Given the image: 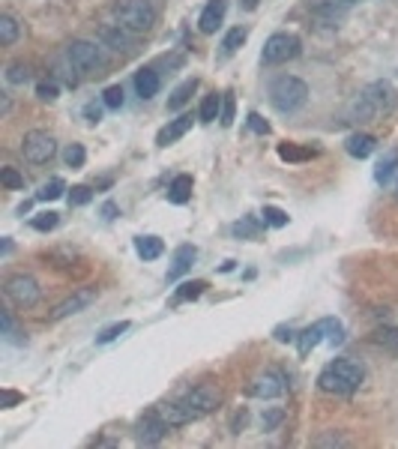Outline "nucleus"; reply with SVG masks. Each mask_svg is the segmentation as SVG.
<instances>
[{
	"mask_svg": "<svg viewBox=\"0 0 398 449\" xmlns=\"http://www.w3.org/2000/svg\"><path fill=\"white\" fill-rule=\"evenodd\" d=\"M114 19L120 28L132 33H150L159 21V12L153 10L150 0H117L114 3Z\"/></svg>",
	"mask_w": 398,
	"mask_h": 449,
	"instance_id": "f257e3e1",
	"label": "nucleus"
},
{
	"mask_svg": "<svg viewBox=\"0 0 398 449\" xmlns=\"http://www.w3.org/2000/svg\"><path fill=\"white\" fill-rule=\"evenodd\" d=\"M306 99H308V87L297 75H282V79H275L270 84V105L275 111H282V114L300 111L306 105Z\"/></svg>",
	"mask_w": 398,
	"mask_h": 449,
	"instance_id": "f03ea898",
	"label": "nucleus"
},
{
	"mask_svg": "<svg viewBox=\"0 0 398 449\" xmlns=\"http://www.w3.org/2000/svg\"><path fill=\"white\" fill-rule=\"evenodd\" d=\"M66 60L75 72H84V75H102L108 66L105 54L96 42H87V39H75L66 45Z\"/></svg>",
	"mask_w": 398,
	"mask_h": 449,
	"instance_id": "7ed1b4c3",
	"label": "nucleus"
},
{
	"mask_svg": "<svg viewBox=\"0 0 398 449\" xmlns=\"http://www.w3.org/2000/svg\"><path fill=\"white\" fill-rule=\"evenodd\" d=\"M300 51H302V42L297 33H273V36L264 42L261 60L266 66H282V63H288V60L300 57Z\"/></svg>",
	"mask_w": 398,
	"mask_h": 449,
	"instance_id": "20e7f679",
	"label": "nucleus"
},
{
	"mask_svg": "<svg viewBox=\"0 0 398 449\" xmlns=\"http://www.w3.org/2000/svg\"><path fill=\"white\" fill-rule=\"evenodd\" d=\"M3 293H6V300H10L12 306H19V309H30V306H36V303H39L42 288H39V282L33 279V275L15 273V275H10V279H6Z\"/></svg>",
	"mask_w": 398,
	"mask_h": 449,
	"instance_id": "39448f33",
	"label": "nucleus"
},
{
	"mask_svg": "<svg viewBox=\"0 0 398 449\" xmlns=\"http://www.w3.org/2000/svg\"><path fill=\"white\" fill-rule=\"evenodd\" d=\"M21 153L24 159L33 162V165H45V162L54 159L57 153V141L51 132H42V129H30L21 141Z\"/></svg>",
	"mask_w": 398,
	"mask_h": 449,
	"instance_id": "423d86ee",
	"label": "nucleus"
},
{
	"mask_svg": "<svg viewBox=\"0 0 398 449\" xmlns=\"http://www.w3.org/2000/svg\"><path fill=\"white\" fill-rule=\"evenodd\" d=\"M183 404L192 410L195 419L207 417V413H213L222 404V390H219V386H213V384H201V386H195V390L186 395Z\"/></svg>",
	"mask_w": 398,
	"mask_h": 449,
	"instance_id": "0eeeda50",
	"label": "nucleus"
},
{
	"mask_svg": "<svg viewBox=\"0 0 398 449\" xmlns=\"http://www.w3.org/2000/svg\"><path fill=\"white\" fill-rule=\"evenodd\" d=\"M93 300H96V288H78L72 297H66L63 303H57L54 306V312H51L48 317L51 321H66V317H72V315H78V312H84Z\"/></svg>",
	"mask_w": 398,
	"mask_h": 449,
	"instance_id": "6e6552de",
	"label": "nucleus"
},
{
	"mask_svg": "<svg viewBox=\"0 0 398 449\" xmlns=\"http://www.w3.org/2000/svg\"><path fill=\"white\" fill-rule=\"evenodd\" d=\"M168 431H171V426H168V422L159 417V413L153 410L150 417L138 419V426H135V437H138V443L153 446V443H159V440H165Z\"/></svg>",
	"mask_w": 398,
	"mask_h": 449,
	"instance_id": "1a4fd4ad",
	"label": "nucleus"
},
{
	"mask_svg": "<svg viewBox=\"0 0 398 449\" xmlns=\"http://www.w3.org/2000/svg\"><path fill=\"white\" fill-rule=\"evenodd\" d=\"M344 12H348V3L342 0H311V15L326 28H339Z\"/></svg>",
	"mask_w": 398,
	"mask_h": 449,
	"instance_id": "9d476101",
	"label": "nucleus"
},
{
	"mask_svg": "<svg viewBox=\"0 0 398 449\" xmlns=\"http://www.w3.org/2000/svg\"><path fill=\"white\" fill-rule=\"evenodd\" d=\"M362 96H366L371 105H375L377 114H380V111H389L398 102V90L389 81H371L368 87L362 90Z\"/></svg>",
	"mask_w": 398,
	"mask_h": 449,
	"instance_id": "9b49d317",
	"label": "nucleus"
},
{
	"mask_svg": "<svg viewBox=\"0 0 398 449\" xmlns=\"http://www.w3.org/2000/svg\"><path fill=\"white\" fill-rule=\"evenodd\" d=\"M249 393H252L255 399H279L284 393V377L279 371H264V375H258L252 381Z\"/></svg>",
	"mask_w": 398,
	"mask_h": 449,
	"instance_id": "f8f14e48",
	"label": "nucleus"
},
{
	"mask_svg": "<svg viewBox=\"0 0 398 449\" xmlns=\"http://www.w3.org/2000/svg\"><path fill=\"white\" fill-rule=\"evenodd\" d=\"M99 39L114 51H132L135 48V33L120 28V24H102L99 28Z\"/></svg>",
	"mask_w": 398,
	"mask_h": 449,
	"instance_id": "ddd939ff",
	"label": "nucleus"
},
{
	"mask_svg": "<svg viewBox=\"0 0 398 449\" xmlns=\"http://www.w3.org/2000/svg\"><path fill=\"white\" fill-rule=\"evenodd\" d=\"M189 129H192V114H180L177 120H171L168 126H162L159 129V135H156V144L159 147H168V144H174V141H180Z\"/></svg>",
	"mask_w": 398,
	"mask_h": 449,
	"instance_id": "4468645a",
	"label": "nucleus"
},
{
	"mask_svg": "<svg viewBox=\"0 0 398 449\" xmlns=\"http://www.w3.org/2000/svg\"><path fill=\"white\" fill-rule=\"evenodd\" d=\"M222 21H224V0H210L204 6L201 19H198V28H201V33H216L222 28Z\"/></svg>",
	"mask_w": 398,
	"mask_h": 449,
	"instance_id": "2eb2a0df",
	"label": "nucleus"
},
{
	"mask_svg": "<svg viewBox=\"0 0 398 449\" xmlns=\"http://www.w3.org/2000/svg\"><path fill=\"white\" fill-rule=\"evenodd\" d=\"M330 368H333L335 375L342 377L344 384L350 386V390H359L362 377H366V371H362V366H359V362H353V359H335V362H330Z\"/></svg>",
	"mask_w": 398,
	"mask_h": 449,
	"instance_id": "dca6fc26",
	"label": "nucleus"
},
{
	"mask_svg": "<svg viewBox=\"0 0 398 449\" xmlns=\"http://www.w3.org/2000/svg\"><path fill=\"white\" fill-rule=\"evenodd\" d=\"M195 258H198V249L195 246H180L177 252H174V264H171V270H168V279L177 282L180 275H186L189 270H192Z\"/></svg>",
	"mask_w": 398,
	"mask_h": 449,
	"instance_id": "f3484780",
	"label": "nucleus"
},
{
	"mask_svg": "<svg viewBox=\"0 0 398 449\" xmlns=\"http://www.w3.org/2000/svg\"><path fill=\"white\" fill-rule=\"evenodd\" d=\"M156 413H159V417L165 419L171 428H177V426H189V422L195 419V417H192V410H189L183 401H180V404H159V408H156Z\"/></svg>",
	"mask_w": 398,
	"mask_h": 449,
	"instance_id": "a211bd4d",
	"label": "nucleus"
},
{
	"mask_svg": "<svg viewBox=\"0 0 398 449\" xmlns=\"http://www.w3.org/2000/svg\"><path fill=\"white\" fill-rule=\"evenodd\" d=\"M375 144H377L375 135H368V132H353V135L348 138V144H344V150H348L353 159H366V156H371Z\"/></svg>",
	"mask_w": 398,
	"mask_h": 449,
	"instance_id": "6ab92c4d",
	"label": "nucleus"
},
{
	"mask_svg": "<svg viewBox=\"0 0 398 449\" xmlns=\"http://www.w3.org/2000/svg\"><path fill=\"white\" fill-rule=\"evenodd\" d=\"M135 90L141 99H153L156 93H159V75L153 72V69H141V72H135Z\"/></svg>",
	"mask_w": 398,
	"mask_h": 449,
	"instance_id": "aec40b11",
	"label": "nucleus"
},
{
	"mask_svg": "<svg viewBox=\"0 0 398 449\" xmlns=\"http://www.w3.org/2000/svg\"><path fill=\"white\" fill-rule=\"evenodd\" d=\"M395 171H398V147L386 150V156L377 162V168H375V180H377L380 186H386L389 180L395 177Z\"/></svg>",
	"mask_w": 398,
	"mask_h": 449,
	"instance_id": "412c9836",
	"label": "nucleus"
},
{
	"mask_svg": "<svg viewBox=\"0 0 398 449\" xmlns=\"http://www.w3.org/2000/svg\"><path fill=\"white\" fill-rule=\"evenodd\" d=\"M321 339H326L324 335V324L317 321V324H311V326H306V330L300 333V357H308L311 351L321 344Z\"/></svg>",
	"mask_w": 398,
	"mask_h": 449,
	"instance_id": "4be33fe9",
	"label": "nucleus"
},
{
	"mask_svg": "<svg viewBox=\"0 0 398 449\" xmlns=\"http://www.w3.org/2000/svg\"><path fill=\"white\" fill-rule=\"evenodd\" d=\"M189 198H192V177L189 174L174 177V183H171V189H168V201L171 204H186Z\"/></svg>",
	"mask_w": 398,
	"mask_h": 449,
	"instance_id": "5701e85b",
	"label": "nucleus"
},
{
	"mask_svg": "<svg viewBox=\"0 0 398 449\" xmlns=\"http://www.w3.org/2000/svg\"><path fill=\"white\" fill-rule=\"evenodd\" d=\"M135 252L144 258V261H156L162 252H165V243L159 237H138L135 240Z\"/></svg>",
	"mask_w": 398,
	"mask_h": 449,
	"instance_id": "b1692460",
	"label": "nucleus"
},
{
	"mask_svg": "<svg viewBox=\"0 0 398 449\" xmlns=\"http://www.w3.org/2000/svg\"><path fill=\"white\" fill-rule=\"evenodd\" d=\"M198 90V79H189V81H183L180 87L171 93V99H168V111H180L186 105L189 99H192V93Z\"/></svg>",
	"mask_w": 398,
	"mask_h": 449,
	"instance_id": "393cba45",
	"label": "nucleus"
},
{
	"mask_svg": "<svg viewBox=\"0 0 398 449\" xmlns=\"http://www.w3.org/2000/svg\"><path fill=\"white\" fill-rule=\"evenodd\" d=\"M222 105H224V96H219V93L204 96V102H201V123H213V120H219L222 117Z\"/></svg>",
	"mask_w": 398,
	"mask_h": 449,
	"instance_id": "a878e982",
	"label": "nucleus"
},
{
	"mask_svg": "<svg viewBox=\"0 0 398 449\" xmlns=\"http://www.w3.org/2000/svg\"><path fill=\"white\" fill-rule=\"evenodd\" d=\"M21 33V24L12 15H0V45H12Z\"/></svg>",
	"mask_w": 398,
	"mask_h": 449,
	"instance_id": "bb28decb",
	"label": "nucleus"
},
{
	"mask_svg": "<svg viewBox=\"0 0 398 449\" xmlns=\"http://www.w3.org/2000/svg\"><path fill=\"white\" fill-rule=\"evenodd\" d=\"M279 156L284 162H306L315 156V150H308V147H300V144H279Z\"/></svg>",
	"mask_w": 398,
	"mask_h": 449,
	"instance_id": "cd10ccee",
	"label": "nucleus"
},
{
	"mask_svg": "<svg viewBox=\"0 0 398 449\" xmlns=\"http://www.w3.org/2000/svg\"><path fill=\"white\" fill-rule=\"evenodd\" d=\"M350 117H353V120H359V123H366V120L377 117V111H375V105H371V102L359 93V96L353 99V105H350Z\"/></svg>",
	"mask_w": 398,
	"mask_h": 449,
	"instance_id": "c85d7f7f",
	"label": "nucleus"
},
{
	"mask_svg": "<svg viewBox=\"0 0 398 449\" xmlns=\"http://www.w3.org/2000/svg\"><path fill=\"white\" fill-rule=\"evenodd\" d=\"M63 192H66V183H63V180H60V177H51L48 183L36 192V198H39V201H57V198L63 195Z\"/></svg>",
	"mask_w": 398,
	"mask_h": 449,
	"instance_id": "c756f323",
	"label": "nucleus"
},
{
	"mask_svg": "<svg viewBox=\"0 0 398 449\" xmlns=\"http://www.w3.org/2000/svg\"><path fill=\"white\" fill-rule=\"evenodd\" d=\"M324 335H326V342H330L333 344V348H335V344H342L344 342V326H342V321H335V317H324Z\"/></svg>",
	"mask_w": 398,
	"mask_h": 449,
	"instance_id": "7c9ffc66",
	"label": "nucleus"
},
{
	"mask_svg": "<svg viewBox=\"0 0 398 449\" xmlns=\"http://www.w3.org/2000/svg\"><path fill=\"white\" fill-rule=\"evenodd\" d=\"M84 159H87V150H84L81 144H69L66 150H63V162H66L69 168H81Z\"/></svg>",
	"mask_w": 398,
	"mask_h": 449,
	"instance_id": "2f4dec72",
	"label": "nucleus"
},
{
	"mask_svg": "<svg viewBox=\"0 0 398 449\" xmlns=\"http://www.w3.org/2000/svg\"><path fill=\"white\" fill-rule=\"evenodd\" d=\"M6 81L10 84H28L30 81V66L28 63H10L6 66Z\"/></svg>",
	"mask_w": 398,
	"mask_h": 449,
	"instance_id": "473e14b6",
	"label": "nucleus"
},
{
	"mask_svg": "<svg viewBox=\"0 0 398 449\" xmlns=\"http://www.w3.org/2000/svg\"><path fill=\"white\" fill-rule=\"evenodd\" d=\"M129 321H117V324H111V326H105V330H102L99 335H96V344H108V342H114L117 335H123L126 330H129Z\"/></svg>",
	"mask_w": 398,
	"mask_h": 449,
	"instance_id": "72a5a7b5",
	"label": "nucleus"
},
{
	"mask_svg": "<svg viewBox=\"0 0 398 449\" xmlns=\"http://www.w3.org/2000/svg\"><path fill=\"white\" fill-rule=\"evenodd\" d=\"M261 216H264L266 224H273V228H284V224H288V213L279 210V207H273V204H266Z\"/></svg>",
	"mask_w": 398,
	"mask_h": 449,
	"instance_id": "f704fd0d",
	"label": "nucleus"
},
{
	"mask_svg": "<svg viewBox=\"0 0 398 449\" xmlns=\"http://www.w3.org/2000/svg\"><path fill=\"white\" fill-rule=\"evenodd\" d=\"M201 291H204V282H186L183 288L177 291L174 303H186V300H195V297H201Z\"/></svg>",
	"mask_w": 398,
	"mask_h": 449,
	"instance_id": "c9c22d12",
	"label": "nucleus"
},
{
	"mask_svg": "<svg viewBox=\"0 0 398 449\" xmlns=\"http://www.w3.org/2000/svg\"><path fill=\"white\" fill-rule=\"evenodd\" d=\"M57 222H60V213H51V210H48V213H39L36 219H30V224H33L36 231H54Z\"/></svg>",
	"mask_w": 398,
	"mask_h": 449,
	"instance_id": "e433bc0d",
	"label": "nucleus"
},
{
	"mask_svg": "<svg viewBox=\"0 0 398 449\" xmlns=\"http://www.w3.org/2000/svg\"><path fill=\"white\" fill-rule=\"evenodd\" d=\"M123 87L120 84H111V87H105V93H102V102H105V108H120L123 105Z\"/></svg>",
	"mask_w": 398,
	"mask_h": 449,
	"instance_id": "4c0bfd02",
	"label": "nucleus"
},
{
	"mask_svg": "<svg viewBox=\"0 0 398 449\" xmlns=\"http://www.w3.org/2000/svg\"><path fill=\"white\" fill-rule=\"evenodd\" d=\"M246 36H249V33H246L243 28H233V30L228 33V36H224L222 48H224V51H228V54H231V51H237L240 45H243V42H246Z\"/></svg>",
	"mask_w": 398,
	"mask_h": 449,
	"instance_id": "58836bf2",
	"label": "nucleus"
},
{
	"mask_svg": "<svg viewBox=\"0 0 398 449\" xmlns=\"http://www.w3.org/2000/svg\"><path fill=\"white\" fill-rule=\"evenodd\" d=\"M0 183H3L6 189H21L24 186V177L15 168L6 165V168H0Z\"/></svg>",
	"mask_w": 398,
	"mask_h": 449,
	"instance_id": "ea45409f",
	"label": "nucleus"
},
{
	"mask_svg": "<svg viewBox=\"0 0 398 449\" xmlns=\"http://www.w3.org/2000/svg\"><path fill=\"white\" fill-rule=\"evenodd\" d=\"M90 186H72L69 189V204H75V207H84V204H90Z\"/></svg>",
	"mask_w": 398,
	"mask_h": 449,
	"instance_id": "a19ab883",
	"label": "nucleus"
},
{
	"mask_svg": "<svg viewBox=\"0 0 398 449\" xmlns=\"http://www.w3.org/2000/svg\"><path fill=\"white\" fill-rule=\"evenodd\" d=\"M282 419H284V413H282L279 408H270V410H264V413H261V428H264V431H273Z\"/></svg>",
	"mask_w": 398,
	"mask_h": 449,
	"instance_id": "79ce46f5",
	"label": "nucleus"
},
{
	"mask_svg": "<svg viewBox=\"0 0 398 449\" xmlns=\"http://www.w3.org/2000/svg\"><path fill=\"white\" fill-rule=\"evenodd\" d=\"M57 93H60V87H57L54 81H39V84H36V96H39L42 102H54Z\"/></svg>",
	"mask_w": 398,
	"mask_h": 449,
	"instance_id": "37998d69",
	"label": "nucleus"
},
{
	"mask_svg": "<svg viewBox=\"0 0 398 449\" xmlns=\"http://www.w3.org/2000/svg\"><path fill=\"white\" fill-rule=\"evenodd\" d=\"M233 234H237V237H246V240L258 237V222H255V219H243V222H237V224H233Z\"/></svg>",
	"mask_w": 398,
	"mask_h": 449,
	"instance_id": "c03bdc74",
	"label": "nucleus"
},
{
	"mask_svg": "<svg viewBox=\"0 0 398 449\" xmlns=\"http://www.w3.org/2000/svg\"><path fill=\"white\" fill-rule=\"evenodd\" d=\"M249 126H252V132H258V135H270V123H266L261 114H249Z\"/></svg>",
	"mask_w": 398,
	"mask_h": 449,
	"instance_id": "a18cd8bd",
	"label": "nucleus"
},
{
	"mask_svg": "<svg viewBox=\"0 0 398 449\" xmlns=\"http://www.w3.org/2000/svg\"><path fill=\"white\" fill-rule=\"evenodd\" d=\"M377 342L380 344H389L392 351H398V330H392V326H389V330H380L377 333Z\"/></svg>",
	"mask_w": 398,
	"mask_h": 449,
	"instance_id": "49530a36",
	"label": "nucleus"
},
{
	"mask_svg": "<svg viewBox=\"0 0 398 449\" xmlns=\"http://www.w3.org/2000/svg\"><path fill=\"white\" fill-rule=\"evenodd\" d=\"M222 126H231L233 123V96L228 93V96H224V105H222Z\"/></svg>",
	"mask_w": 398,
	"mask_h": 449,
	"instance_id": "de8ad7c7",
	"label": "nucleus"
},
{
	"mask_svg": "<svg viewBox=\"0 0 398 449\" xmlns=\"http://www.w3.org/2000/svg\"><path fill=\"white\" fill-rule=\"evenodd\" d=\"M348 440H344L342 435H321L315 440V446H344Z\"/></svg>",
	"mask_w": 398,
	"mask_h": 449,
	"instance_id": "09e8293b",
	"label": "nucleus"
},
{
	"mask_svg": "<svg viewBox=\"0 0 398 449\" xmlns=\"http://www.w3.org/2000/svg\"><path fill=\"white\" fill-rule=\"evenodd\" d=\"M102 105H105V102H102ZM102 105H96V102H90V105L84 108V117H87L90 123H99V120H102Z\"/></svg>",
	"mask_w": 398,
	"mask_h": 449,
	"instance_id": "8fccbe9b",
	"label": "nucleus"
},
{
	"mask_svg": "<svg viewBox=\"0 0 398 449\" xmlns=\"http://www.w3.org/2000/svg\"><path fill=\"white\" fill-rule=\"evenodd\" d=\"M275 339H279V342H291L293 339V330H291V326H288V330H284V326H279V330H275Z\"/></svg>",
	"mask_w": 398,
	"mask_h": 449,
	"instance_id": "3c124183",
	"label": "nucleus"
},
{
	"mask_svg": "<svg viewBox=\"0 0 398 449\" xmlns=\"http://www.w3.org/2000/svg\"><path fill=\"white\" fill-rule=\"evenodd\" d=\"M102 213H105V219H114V216H117V207H114V204H105V207H102Z\"/></svg>",
	"mask_w": 398,
	"mask_h": 449,
	"instance_id": "603ef678",
	"label": "nucleus"
},
{
	"mask_svg": "<svg viewBox=\"0 0 398 449\" xmlns=\"http://www.w3.org/2000/svg\"><path fill=\"white\" fill-rule=\"evenodd\" d=\"M12 401H19V395H15V393H3V408H10Z\"/></svg>",
	"mask_w": 398,
	"mask_h": 449,
	"instance_id": "864d4df0",
	"label": "nucleus"
},
{
	"mask_svg": "<svg viewBox=\"0 0 398 449\" xmlns=\"http://www.w3.org/2000/svg\"><path fill=\"white\" fill-rule=\"evenodd\" d=\"M258 3H261V0H243V10L252 12V10H258Z\"/></svg>",
	"mask_w": 398,
	"mask_h": 449,
	"instance_id": "5fc2aeb1",
	"label": "nucleus"
},
{
	"mask_svg": "<svg viewBox=\"0 0 398 449\" xmlns=\"http://www.w3.org/2000/svg\"><path fill=\"white\" fill-rule=\"evenodd\" d=\"M342 3H348V6H353V3H362V0H342Z\"/></svg>",
	"mask_w": 398,
	"mask_h": 449,
	"instance_id": "6e6d98bb",
	"label": "nucleus"
}]
</instances>
